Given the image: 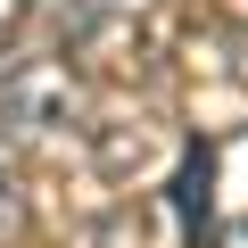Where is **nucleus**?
Here are the masks:
<instances>
[{
    "mask_svg": "<svg viewBox=\"0 0 248 248\" xmlns=\"http://www.w3.org/2000/svg\"><path fill=\"white\" fill-rule=\"evenodd\" d=\"M83 116V91L66 58H17L0 66V149H42Z\"/></svg>",
    "mask_w": 248,
    "mask_h": 248,
    "instance_id": "obj_1",
    "label": "nucleus"
},
{
    "mask_svg": "<svg viewBox=\"0 0 248 248\" xmlns=\"http://www.w3.org/2000/svg\"><path fill=\"white\" fill-rule=\"evenodd\" d=\"M141 0H58V17L75 25V33H108V25H124Z\"/></svg>",
    "mask_w": 248,
    "mask_h": 248,
    "instance_id": "obj_2",
    "label": "nucleus"
},
{
    "mask_svg": "<svg viewBox=\"0 0 248 248\" xmlns=\"http://www.w3.org/2000/svg\"><path fill=\"white\" fill-rule=\"evenodd\" d=\"M17 223H25V207H17V190H9V166H0V240H17Z\"/></svg>",
    "mask_w": 248,
    "mask_h": 248,
    "instance_id": "obj_3",
    "label": "nucleus"
},
{
    "mask_svg": "<svg viewBox=\"0 0 248 248\" xmlns=\"http://www.w3.org/2000/svg\"><path fill=\"white\" fill-rule=\"evenodd\" d=\"M17 17H25V0H0V42L17 33Z\"/></svg>",
    "mask_w": 248,
    "mask_h": 248,
    "instance_id": "obj_4",
    "label": "nucleus"
}]
</instances>
